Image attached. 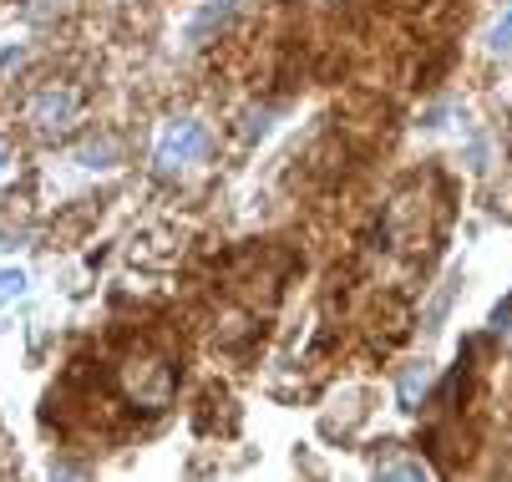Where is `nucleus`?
Returning a JSON list of instances; mask_svg holds the SVG:
<instances>
[{"instance_id": "f257e3e1", "label": "nucleus", "mask_w": 512, "mask_h": 482, "mask_svg": "<svg viewBox=\"0 0 512 482\" xmlns=\"http://www.w3.org/2000/svg\"><path fill=\"white\" fill-rule=\"evenodd\" d=\"M117 386H122V396H127L132 406L163 411V406L173 401V391H178V366H173L168 356H158V351H132V356L117 366Z\"/></svg>"}, {"instance_id": "f03ea898", "label": "nucleus", "mask_w": 512, "mask_h": 482, "mask_svg": "<svg viewBox=\"0 0 512 482\" xmlns=\"http://www.w3.org/2000/svg\"><path fill=\"white\" fill-rule=\"evenodd\" d=\"M82 122V92L71 82H46L26 97V127L36 137H66Z\"/></svg>"}, {"instance_id": "7ed1b4c3", "label": "nucleus", "mask_w": 512, "mask_h": 482, "mask_svg": "<svg viewBox=\"0 0 512 482\" xmlns=\"http://www.w3.org/2000/svg\"><path fill=\"white\" fill-rule=\"evenodd\" d=\"M208 158V132H203V122H193V117H173V122H163V132H158V143H153V168L158 173H188V168H198Z\"/></svg>"}, {"instance_id": "20e7f679", "label": "nucleus", "mask_w": 512, "mask_h": 482, "mask_svg": "<svg viewBox=\"0 0 512 482\" xmlns=\"http://www.w3.org/2000/svg\"><path fill=\"white\" fill-rule=\"evenodd\" d=\"M376 482H431V477H426V467H416V462H391V467H381Z\"/></svg>"}, {"instance_id": "39448f33", "label": "nucleus", "mask_w": 512, "mask_h": 482, "mask_svg": "<svg viewBox=\"0 0 512 482\" xmlns=\"http://www.w3.org/2000/svg\"><path fill=\"white\" fill-rule=\"evenodd\" d=\"M26 16L31 21H56V16H66V0H26Z\"/></svg>"}, {"instance_id": "423d86ee", "label": "nucleus", "mask_w": 512, "mask_h": 482, "mask_svg": "<svg viewBox=\"0 0 512 482\" xmlns=\"http://www.w3.org/2000/svg\"><path fill=\"white\" fill-rule=\"evenodd\" d=\"M21 290H26V274H21V269H0V305L21 300Z\"/></svg>"}, {"instance_id": "0eeeda50", "label": "nucleus", "mask_w": 512, "mask_h": 482, "mask_svg": "<svg viewBox=\"0 0 512 482\" xmlns=\"http://www.w3.org/2000/svg\"><path fill=\"white\" fill-rule=\"evenodd\" d=\"M416 391H426V366H411V371L401 376V401H406V406H416Z\"/></svg>"}, {"instance_id": "6e6552de", "label": "nucleus", "mask_w": 512, "mask_h": 482, "mask_svg": "<svg viewBox=\"0 0 512 482\" xmlns=\"http://www.w3.org/2000/svg\"><path fill=\"white\" fill-rule=\"evenodd\" d=\"M492 51H512V6H507L502 21L492 26Z\"/></svg>"}, {"instance_id": "1a4fd4ad", "label": "nucleus", "mask_w": 512, "mask_h": 482, "mask_svg": "<svg viewBox=\"0 0 512 482\" xmlns=\"http://www.w3.org/2000/svg\"><path fill=\"white\" fill-rule=\"evenodd\" d=\"M11 173H16V148L6 143V137H0V183H6Z\"/></svg>"}]
</instances>
